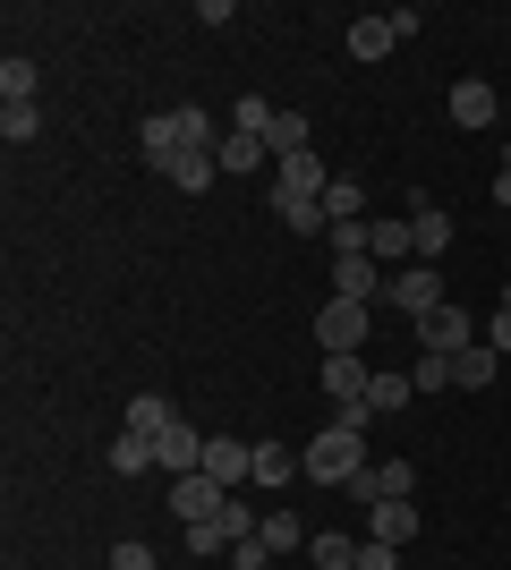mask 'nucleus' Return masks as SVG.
I'll use <instances>...</instances> for the list:
<instances>
[{
	"label": "nucleus",
	"mask_w": 511,
	"mask_h": 570,
	"mask_svg": "<svg viewBox=\"0 0 511 570\" xmlns=\"http://www.w3.org/2000/svg\"><path fill=\"white\" fill-rule=\"evenodd\" d=\"M366 537H384V546H410V537H417V502H375V511H366Z\"/></svg>",
	"instance_id": "obj_17"
},
{
	"label": "nucleus",
	"mask_w": 511,
	"mask_h": 570,
	"mask_svg": "<svg viewBox=\"0 0 511 570\" xmlns=\"http://www.w3.org/2000/svg\"><path fill=\"white\" fill-rule=\"evenodd\" d=\"M265 154H273V163H291V154H316V145H307V111H273Z\"/></svg>",
	"instance_id": "obj_18"
},
{
	"label": "nucleus",
	"mask_w": 511,
	"mask_h": 570,
	"mask_svg": "<svg viewBox=\"0 0 511 570\" xmlns=\"http://www.w3.org/2000/svg\"><path fill=\"white\" fill-rule=\"evenodd\" d=\"M273 562H282V553H273L265 537H247V546H230V570H273Z\"/></svg>",
	"instance_id": "obj_33"
},
{
	"label": "nucleus",
	"mask_w": 511,
	"mask_h": 570,
	"mask_svg": "<svg viewBox=\"0 0 511 570\" xmlns=\"http://www.w3.org/2000/svg\"><path fill=\"white\" fill-rule=\"evenodd\" d=\"M154 452H163V476H196L205 469V434H196L188 417H170V426L154 434Z\"/></svg>",
	"instance_id": "obj_9"
},
{
	"label": "nucleus",
	"mask_w": 511,
	"mask_h": 570,
	"mask_svg": "<svg viewBox=\"0 0 511 570\" xmlns=\"http://www.w3.org/2000/svg\"><path fill=\"white\" fill-rule=\"evenodd\" d=\"M316 205H324V222H366V196H358V179H341V170H333V188H324Z\"/></svg>",
	"instance_id": "obj_26"
},
{
	"label": "nucleus",
	"mask_w": 511,
	"mask_h": 570,
	"mask_svg": "<svg viewBox=\"0 0 511 570\" xmlns=\"http://www.w3.org/2000/svg\"><path fill=\"white\" fill-rule=\"evenodd\" d=\"M307 562H316V570H358V537L324 528V537H307Z\"/></svg>",
	"instance_id": "obj_23"
},
{
	"label": "nucleus",
	"mask_w": 511,
	"mask_h": 570,
	"mask_svg": "<svg viewBox=\"0 0 511 570\" xmlns=\"http://www.w3.org/2000/svg\"><path fill=\"white\" fill-rule=\"evenodd\" d=\"M0 137H9V145H35V137H43V111H35V102H0Z\"/></svg>",
	"instance_id": "obj_27"
},
{
	"label": "nucleus",
	"mask_w": 511,
	"mask_h": 570,
	"mask_svg": "<svg viewBox=\"0 0 511 570\" xmlns=\"http://www.w3.org/2000/svg\"><path fill=\"white\" fill-rule=\"evenodd\" d=\"M358 570H401V546H384V537H366V546H358Z\"/></svg>",
	"instance_id": "obj_36"
},
{
	"label": "nucleus",
	"mask_w": 511,
	"mask_h": 570,
	"mask_svg": "<svg viewBox=\"0 0 511 570\" xmlns=\"http://www.w3.org/2000/svg\"><path fill=\"white\" fill-rule=\"evenodd\" d=\"M494 366H503V357H494L487 341H469V350L452 357V383H469V392H487V383H494Z\"/></svg>",
	"instance_id": "obj_24"
},
{
	"label": "nucleus",
	"mask_w": 511,
	"mask_h": 570,
	"mask_svg": "<svg viewBox=\"0 0 511 570\" xmlns=\"http://www.w3.org/2000/svg\"><path fill=\"white\" fill-rule=\"evenodd\" d=\"M188 553H196V562H230V528H222V520H196L188 528Z\"/></svg>",
	"instance_id": "obj_31"
},
{
	"label": "nucleus",
	"mask_w": 511,
	"mask_h": 570,
	"mask_svg": "<svg viewBox=\"0 0 511 570\" xmlns=\"http://www.w3.org/2000/svg\"><path fill=\"white\" fill-rule=\"evenodd\" d=\"M366 383H375L366 357H324V392H333V409H366Z\"/></svg>",
	"instance_id": "obj_12"
},
{
	"label": "nucleus",
	"mask_w": 511,
	"mask_h": 570,
	"mask_svg": "<svg viewBox=\"0 0 511 570\" xmlns=\"http://www.w3.org/2000/svg\"><path fill=\"white\" fill-rule=\"evenodd\" d=\"M324 238H333V256H366V222H333Z\"/></svg>",
	"instance_id": "obj_35"
},
{
	"label": "nucleus",
	"mask_w": 511,
	"mask_h": 570,
	"mask_svg": "<svg viewBox=\"0 0 511 570\" xmlns=\"http://www.w3.org/2000/svg\"><path fill=\"white\" fill-rule=\"evenodd\" d=\"M273 111H282V102H265V95H239V102H230V137H256V145H265Z\"/></svg>",
	"instance_id": "obj_25"
},
{
	"label": "nucleus",
	"mask_w": 511,
	"mask_h": 570,
	"mask_svg": "<svg viewBox=\"0 0 511 570\" xmlns=\"http://www.w3.org/2000/svg\"><path fill=\"white\" fill-rule=\"evenodd\" d=\"M494 205H503V214H511V170H494Z\"/></svg>",
	"instance_id": "obj_38"
},
{
	"label": "nucleus",
	"mask_w": 511,
	"mask_h": 570,
	"mask_svg": "<svg viewBox=\"0 0 511 570\" xmlns=\"http://www.w3.org/2000/svg\"><path fill=\"white\" fill-rule=\"evenodd\" d=\"M366 409H333V426L324 434H307V452H298V469L316 476V485H350V476L366 469Z\"/></svg>",
	"instance_id": "obj_1"
},
{
	"label": "nucleus",
	"mask_w": 511,
	"mask_h": 570,
	"mask_svg": "<svg viewBox=\"0 0 511 570\" xmlns=\"http://www.w3.org/2000/svg\"><path fill=\"white\" fill-rule=\"evenodd\" d=\"M256 537H265L273 553H307V528H298V511H291V502H273V511H265V528H256Z\"/></svg>",
	"instance_id": "obj_21"
},
{
	"label": "nucleus",
	"mask_w": 511,
	"mask_h": 570,
	"mask_svg": "<svg viewBox=\"0 0 511 570\" xmlns=\"http://www.w3.org/2000/svg\"><path fill=\"white\" fill-rule=\"evenodd\" d=\"M478 341H487L494 357H511V307H494V315H487V333H478Z\"/></svg>",
	"instance_id": "obj_37"
},
{
	"label": "nucleus",
	"mask_w": 511,
	"mask_h": 570,
	"mask_svg": "<svg viewBox=\"0 0 511 570\" xmlns=\"http://www.w3.org/2000/svg\"><path fill=\"white\" fill-rule=\"evenodd\" d=\"M478 333H487V324H478V315H469L461 298H443V307L426 315V324H417V350H435V357H461Z\"/></svg>",
	"instance_id": "obj_6"
},
{
	"label": "nucleus",
	"mask_w": 511,
	"mask_h": 570,
	"mask_svg": "<svg viewBox=\"0 0 511 570\" xmlns=\"http://www.w3.org/2000/svg\"><path fill=\"white\" fill-rule=\"evenodd\" d=\"M410 230H417V264H435L452 247V214L443 205H410Z\"/></svg>",
	"instance_id": "obj_16"
},
{
	"label": "nucleus",
	"mask_w": 511,
	"mask_h": 570,
	"mask_svg": "<svg viewBox=\"0 0 511 570\" xmlns=\"http://www.w3.org/2000/svg\"><path fill=\"white\" fill-rule=\"evenodd\" d=\"M333 188V170L316 154H291V163H273V214H291V205H316Z\"/></svg>",
	"instance_id": "obj_5"
},
{
	"label": "nucleus",
	"mask_w": 511,
	"mask_h": 570,
	"mask_svg": "<svg viewBox=\"0 0 511 570\" xmlns=\"http://www.w3.org/2000/svg\"><path fill=\"white\" fill-rule=\"evenodd\" d=\"M494 86L487 77H461V86H452V128H494Z\"/></svg>",
	"instance_id": "obj_13"
},
{
	"label": "nucleus",
	"mask_w": 511,
	"mask_h": 570,
	"mask_svg": "<svg viewBox=\"0 0 511 570\" xmlns=\"http://www.w3.org/2000/svg\"><path fill=\"white\" fill-rule=\"evenodd\" d=\"M366 333H375V307H366V298H324L316 307V350L324 357H366Z\"/></svg>",
	"instance_id": "obj_2"
},
{
	"label": "nucleus",
	"mask_w": 511,
	"mask_h": 570,
	"mask_svg": "<svg viewBox=\"0 0 511 570\" xmlns=\"http://www.w3.org/2000/svg\"><path fill=\"white\" fill-rule=\"evenodd\" d=\"M494 307H511V282H503V298H494Z\"/></svg>",
	"instance_id": "obj_39"
},
{
	"label": "nucleus",
	"mask_w": 511,
	"mask_h": 570,
	"mask_svg": "<svg viewBox=\"0 0 511 570\" xmlns=\"http://www.w3.org/2000/svg\"><path fill=\"white\" fill-rule=\"evenodd\" d=\"M366 256L384 273H401V264H417V230L410 222H366Z\"/></svg>",
	"instance_id": "obj_10"
},
{
	"label": "nucleus",
	"mask_w": 511,
	"mask_h": 570,
	"mask_svg": "<svg viewBox=\"0 0 511 570\" xmlns=\"http://www.w3.org/2000/svg\"><path fill=\"white\" fill-rule=\"evenodd\" d=\"M163 179H170L179 196H205V188L222 179V154H179V163H163Z\"/></svg>",
	"instance_id": "obj_15"
},
{
	"label": "nucleus",
	"mask_w": 511,
	"mask_h": 570,
	"mask_svg": "<svg viewBox=\"0 0 511 570\" xmlns=\"http://www.w3.org/2000/svg\"><path fill=\"white\" fill-rule=\"evenodd\" d=\"M410 401H417V383L375 366V383H366V417H392V409H410Z\"/></svg>",
	"instance_id": "obj_20"
},
{
	"label": "nucleus",
	"mask_w": 511,
	"mask_h": 570,
	"mask_svg": "<svg viewBox=\"0 0 511 570\" xmlns=\"http://www.w3.org/2000/svg\"><path fill=\"white\" fill-rule=\"evenodd\" d=\"M0 102H35V60H26V51L0 60Z\"/></svg>",
	"instance_id": "obj_28"
},
{
	"label": "nucleus",
	"mask_w": 511,
	"mask_h": 570,
	"mask_svg": "<svg viewBox=\"0 0 511 570\" xmlns=\"http://www.w3.org/2000/svg\"><path fill=\"white\" fill-rule=\"evenodd\" d=\"M410 383H417V392H443V383H452V357H435V350H417Z\"/></svg>",
	"instance_id": "obj_32"
},
{
	"label": "nucleus",
	"mask_w": 511,
	"mask_h": 570,
	"mask_svg": "<svg viewBox=\"0 0 511 570\" xmlns=\"http://www.w3.org/2000/svg\"><path fill=\"white\" fill-rule=\"evenodd\" d=\"M111 570H163V562H154V546H137V537H120V546H111Z\"/></svg>",
	"instance_id": "obj_34"
},
{
	"label": "nucleus",
	"mask_w": 511,
	"mask_h": 570,
	"mask_svg": "<svg viewBox=\"0 0 511 570\" xmlns=\"http://www.w3.org/2000/svg\"><path fill=\"white\" fill-rule=\"evenodd\" d=\"M392 43H401V35H392V18H358V26H350V60H358V69H366V60H384Z\"/></svg>",
	"instance_id": "obj_22"
},
{
	"label": "nucleus",
	"mask_w": 511,
	"mask_h": 570,
	"mask_svg": "<svg viewBox=\"0 0 511 570\" xmlns=\"http://www.w3.org/2000/svg\"><path fill=\"white\" fill-rule=\"evenodd\" d=\"M384 264L375 256H333V298H384Z\"/></svg>",
	"instance_id": "obj_11"
},
{
	"label": "nucleus",
	"mask_w": 511,
	"mask_h": 570,
	"mask_svg": "<svg viewBox=\"0 0 511 570\" xmlns=\"http://www.w3.org/2000/svg\"><path fill=\"white\" fill-rule=\"evenodd\" d=\"M384 298H392L401 315H410V324H426V315H435L443 298H452V289H443V273H435V264H401V273L384 282Z\"/></svg>",
	"instance_id": "obj_3"
},
{
	"label": "nucleus",
	"mask_w": 511,
	"mask_h": 570,
	"mask_svg": "<svg viewBox=\"0 0 511 570\" xmlns=\"http://www.w3.org/2000/svg\"><path fill=\"white\" fill-rule=\"evenodd\" d=\"M170 511H179V528L222 520V511H230V485H214L205 469H196V476H170Z\"/></svg>",
	"instance_id": "obj_7"
},
{
	"label": "nucleus",
	"mask_w": 511,
	"mask_h": 570,
	"mask_svg": "<svg viewBox=\"0 0 511 570\" xmlns=\"http://www.w3.org/2000/svg\"><path fill=\"white\" fill-rule=\"evenodd\" d=\"M102 460H111V476H146V469H163L154 434H137V426H128V434H111V452H102Z\"/></svg>",
	"instance_id": "obj_14"
},
{
	"label": "nucleus",
	"mask_w": 511,
	"mask_h": 570,
	"mask_svg": "<svg viewBox=\"0 0 511 570\" xmlns=\"http://www.w3.org/2000/svg\"><path fill=\"white\" fill-rule=\"evenodd\" d=\"M265 163H273V154H265L256 137H222V179H239V170H265Z\"/></svg>",
	"instance_id": "obj_29"
},
{
	"label": "nucleus",
	"mask_w": 511,
	"mask_h": 570,
	"mask_svg": "<svg viewBox=\"0 0 511 570\" xmlns=\"http://www.w3.org/2000/svg\"><path fill=\"white\" fill-rule=\"evenodd\" d=\"M291 476H307V469L291 460V443H256V476H247V485H265V494H282Z\"/></svg>",
	"instance_id": "obj_19"
},
{
	"label": "nucleus",
	"mask_w": 511,
	"mask_h": 570,
	"mask_svg": "<svg viewBox=\"0 0 511 570\" xmlns=\"http://www.w3.org/2000/svg\"><path fill=\"white\" fill-rule=\"evenodd\" d=\"M205 476H214V485H247V476H256V443H239V434H205Z\"/></svg>",
	"instance_id": "obj_8"
},
{
	"label": "nucleus",
	"mask_w": 511,
	"mask_h": 570,
	"mask_svg": "<svg viewBox=\"0 0 511 570\" xmlns=\"http://www.w3.org/2000/svg\"><path fill=\"white\" fill-rule=\"evenodd\" d=\"M341 494L366 502V511H375V502H410V494H417V469H410V460H366V469L350 476Z\"/></svg>",
	"instance_id": "obj_4"
},
{
	"label": "nucleus",
	"mask_w": 511,
	"mask_h": 570,
	"mask_svg": "<svg viewBox=\"0 0 511 570\" xmlns=\"http://www.w3.org/2000/svg\"><path fill=\"white\" fill-rule=\"evenodd\" d=\"M170 417H179V409H170L163 392H137V401H128V426H137V434H163Z\"/></svg>",
	"instance_id": "obj_30"
},
{
	"label": "nucleus",
	"mask_w": 511,
	"mask_h": 570,
	"mask_svg": "<svg viewBox=\"0 0 511 570\" xmlns=\"http://www.w3.org/2000/svg\"><path fill=\"white\" fill-rule=\"evenodd\" d=\"M503 170H511V137H503Z\"/></svg>",
	"instance_id": "obj_40"
},
{
	"label": "nucleus",
	"mask_w": 511,
	"mask_h": 570,
	"mask_svg": "<svg viewBox=\"0 0 511 570\" xmlns=\"http://www.w3.org/2000/svg\"><path fill=\"white\" fill-rule=\"evenodd\" d=\"M222 570H230V562H222Z\"/></svg>",
	"instance_id": "obj_41"
}]
</instances>
